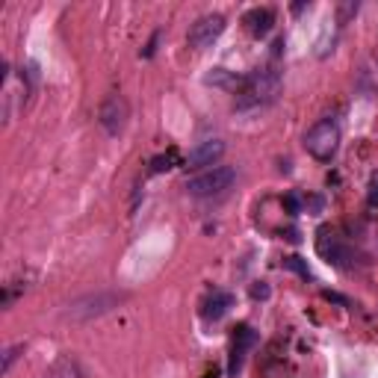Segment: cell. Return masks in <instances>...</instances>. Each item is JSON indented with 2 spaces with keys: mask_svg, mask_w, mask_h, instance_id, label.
<instances>
[{
  "mask_svg": "<svg viewBox=\"0 0 378 378\" xmlns=\"http://www.w3.org/2000/svg\"><path fill=\"white\" fill-rule=\"evenodd\" d=\"M278 92H281V74L275 68H260L248 74L243 89L236 92V113H257L275 101Z\"/></svg>",
  "mask_w": 378,
  "mask_h": 378,
  "instance_id": "cell-1",
  "label": "cell"
},
{
  "mask_svg": "<svg viewBox=\"0 0 378 378\" xmlns=\"http://www.w3.org/2000/svg\"><path fill=\"white\" fill-rule=\"evenodd\" d=\"M304 148L313 160L331 163L340 151V124L334 119H319L313 128L304 133Z\"/></svg>",
  "mask_w": 378,
  "mask_h": 378,
  "instance_id": "cell-2",
  "label": "cell"
},
{
  "mask_svg": "<svg viewBox=\"0 0 378 378\" xmlns=\"http://www.w3.org/2000/svg\"><path fill=\"white\" fill-rule=\"evenodd\" d=\"M128 299L124 292H92V296H83L77 302L68 304V311H65V319H72V322H89V319H97V316H104L109 311H116V307Z\"/></svg>",
  "mask_w": 378,
  "mask_h": 378,
  "instance_id": "cell-3",
  "label": "cell"
},
{
  "mask_svg": "<svg viewBox=\"0 0 378 378\" xmlns=\"http://www.w3.org/2000/svg\"><path fill=\"white\" fill-rule=\"evenodd\" d=\"M234 180H236V172L231 169V166H213V169L189 177L187 192L192 195V198H213V195L228 192Z\"/></svg>",
  "mask_w": 378,
  "mask_h": 378,
  "instance_id": "cell-4",
  "label": "cell"
},
{
  "mask_svg": "<svg viewBox=\"0 0 378 378\" xmlns=\"http://www.w3.org/2000/svg\"><path fill=\"white\" fill-rule=\"evenodd\" d=\"M316 251H319V257L331 263L334 269H352L355 266V251L352 245H349L346 240H340L334 231L328 228H322L319 236H316Z\"/></svg>",
  "mask_w": 378,
  "mask_h": 378,
  "instance_id": "cell-5",
  "label": "cell"
},
{
  "mask_svg": "<svg viewBox=\"0 0 378 378\" xmlns=\"http://www.w3.org/2000/svg\"><path fill=\"white\" fill-rule=\"evenodd\" d=\"M222 33H225V15H219V12H207V15H201L189 27V45L195 50H207V48L216 45Z\"/></svg>",
  "mask_w": 378,
  "mask_h": 378,
  "instance_id": "cell-6",
  "label": "cell"
},
{
  "mask_svg": "<svg viewBox=\"0 0 378 378\" xmlns=\"http://www.w3.org/2000/svg\"><path fill=\"white\" fill-rule=\"evenodd\" d=\"M97 121H101L107 136H119L128 124V101L121 95H107L101 109H97Z\"/></svg>",
  "mask_w": 378,
  "mask_h": 378,
  "instance_id": "cell-7",
  "label": "cell"
},
{
  "mask_svg": "<svg viewBox=\"0 0 378 378\" xmlns=\"http://www.w3.org/2000/svg\"><path fill=\"white\" fill-rule=\"evenodd\" d=\"M222 154H225V142H222V139H207V142L195 145L189 151V157L184 160V166L187 169H204L207 172L222 160Z\"/></svg>",
  "mask_w": 378,
  "mask_h": 378,
  "instance_id": "cell-8",
  "label": "cell"
},
{
  "mask_svg": "<svg viewBox=\"0 0 378 378\" xmlns=\"http://www.w3.org/2000/svg\"><path fill=\"white\" fill-rule=\"evenodd\" d=\"M251 346H255V331H251L248 325H240L236 334H234V343H231V363H228L231 375H236V370L243 367V358H245V352Z\"/></svg>",
  "mask_w": 378,
  "mask_h": 378,
  "instance_id": "cell-9",
  "label": "cell"
},
{
  "mask_svg": "<svg viewBox=\"0 0 378 378\" xmlns=\"http://www.w3.org/2000/svg\"><path fill=\"white\" fill-rule=\"evenodd\" d=\"M243 24L248 27V33H251V36L263 39V36H269V30H272V24H275V12H272V9H266V6H257V9L245 12Z\"/></svg>",
  "mask_w": 378,
  "mask_h": 378,
  "instance_id": "cell-10",
  "label": "cell"
},
{
  "mask_svg": "<svg viewBox=\"0 0 378 378\" xmlns=\"http://www.w3.org/2000/svg\"><path fill=\"white\" fill-rule=\"evenodd\" d=\"M228 307H231V296L228 292H222V290H213L210 296L204 299V304H201V316L207 319V322H216V319H222L228 313Z\"/></svg>",
  "mask_w": 378,
  "mask_h": 378,
  "instance_id": "cell-11",
  "label": "cell"
},
{
  "mask_svg": "<svg viewBox=\"0 0 378 378\" xmlns=\"http://www.w3.org/2000/svg\"><path fill=\"white\" fill-rule=\"evenodd\" d=\"M207 86H216V89H231V92H240L245 77H236L234 72H228V68H213L207 77H204Z\"/></svg>",
  "mask_w": 378,
  "mask_h": 378,
  "instance_id": "cell-12",
  "label": "cell"
},
{
  "mask_svg": "<svg viewBox=\"0 0 378 378\" xmlns=\"http://www.w3.org/2000/svg\"><path fill=\"white\" fill-rule=\"evenodd\" d=\"M45 378H86V375H83V367L74 358H60L53 360V367L45 372Z\"/></svg>",
  "mask_w": 378,
  "mask_h": 378,
  "instance_id": "cell-13",
  "label": "cell"
},
{
  "mask_svg": "<svg viewBox=\"0 0 378 378\" xmlns=\"http://www.w3.org/2000/svg\"><path fill=\"white\" fill-rule=\"evenodd\" d=\"M177 163H180V157H177V151L172 148L169 154H160V157H154V160H151V172H154V175L169 172V169H175Z\"/></svg>",
  "mask_w": 378,
  "mask_h": 378,
  "instance_id": "cell-14",
  "label": "cell"
},
{
  "mask_svg": "<svg viewBox=\"0 0 378 378\" xmlns=\"http://www.w3.org/2000/svg\"><path fill=\"white\" fill-rule=\"evenodd\" d=\"M21 352H24V346H21V343L6 349V352H4V372H9V370H12V363L18 360V355H21Z\"/></svg>",
  "mask_w": 378,
  "mask_h": 378,
  "instance_id": "cell-15",
  "label": "cell"
},
{
  "mask_svg": "<svg viewBox=\"0 0 378 378\" xmlns=\"http://www.w3.org/2000/svg\"><path fill=\"white\" fill-rule=\"evenodd\" d=\"M284 266H287V269H292V272H299L302 278H311V272H307V266L302 263V257H287Z\"/></svg>",
  "mask_w": 378,
  "mask_h": 378,
  "instance_id": "cell-16",
  "label": "cell"
},
{
  "mask_svg": "<svg viewBox=\"0 0 378 378\" xmlns=\"http://www.w3.org/2000/svg\"><path fill=\"white\" fill-rule=\"evenodd\" d=\"M251 299H269V284L257 281L255 287H251Z\"/></svg>",
  "mask_w": 378,
  "mask_h": 378,
  "instance_id": "cell-17",
  "label": "cell"
},
{
  "mask_svg": "<svg viewBox=\"0 0 378 378\" xmlns=\"http://www.w3.org/2000/svg\"><path fill=\"white\" fill-rule=\"evenodd\" d=\"M370 204L372 207L378 204V175H372V180H370Z\"/></svg>",
  "mask_w": 378,
  "mask_h": 378,
  "instance_id": "cell-18",
  "label": "cell"
},
{
  "mask_svg": "<svg viewBox=\"0 0 378 378\" xmlns=\"http://www.w3.org/2000/svg\"><path fill=\"white\" fill-rule=\"evenodd\" d=\"M157 41H160V33H154L151 41H148V48L142 50V57H154V50H157Z\"/></svg>",
  "mask_w": 378,
  "mask_h": 378,
  "instance_id": "cell-19",
  "label": "cell"
},
{
  "mask_svg": "<svg viewBox=\"0 0 378 378\" xmlns=\"http://www.w3.org/2000/svg\"><path fill=\"white\" fill-rule=\"evenodd\" d=\"M284 204H287V210H290V213H299V198H296V195H287V198H284Z\"/></svg>",
  "mask_w": 378,
  "mask_h": 378,
  "instance_id": "cell-20",
  "label": "cell"
}]
</instances>
